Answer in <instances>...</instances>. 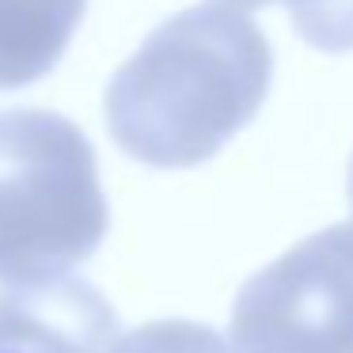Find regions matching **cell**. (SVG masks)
I'll return each instance as SVG.
<instances>
[{
  "instance_id": "obj_7",
  "label": "cell",
  "mask_w": 353,
  "mask_h": 353,
  "mask_svg": "<svg viewBox=\"0 0 353 353\" xmlns=\"http://www.w3.org/2000/svg\"><path fill=\"white\" fill-rule=\"evenodd\" d=\"M296 34L323 54L353 50V0H285Z\"/></svg>"
},
{
  "instance_id": "obj_5",
  "label": "cell",
  "mask_w": 353,
  "mask_h": 353,
  "mask_svg": "<svg viewBox=\"0 0 353 353\" xmlns=\"http://www.w3.org/2000/svg\"><path fill=\"white\" fill-rule=\"evenodd\" d=\"M88 0H0V92L42 80L65 57Z\"/></svg>"
},
{
  "instance_id": "obj_9",
  "label": "cell",
  "mask_w": 353,
  "mask_h": 353,
  "mask_svg": "<svg viewBox=\"0 0 353 353\" xmlns=\"http://www.w3.org/2000/svg\"><path fill=\"white\" fill-rule=\"evenodd\" d=\"M350 205H353V156H350Z\"/></svg>"
},
{
  "instance_id": "obj_3",
  "label": "cell",
  "mask_w": 353,
  "mask_h": 353,
  "mask_svg": "<svg viewBox=\"0 0 353 353\" xmlns=\"http://www.w3.org/2000/svg\"><path fill=\"white\" fill-rule=\"evenodd\" d=\"M239 353H353V221L292 243L232 304Z\"/></svg>"
},
{
  "instance_id": "obj_4",
  "label": "cell",
  "mask_w": 353,
  "mask_h": 353,
  "mask_svg": "<svg viewBox=\"0 0 353 353\" xmlns=\"http://www.w3.org/2000/svg\"><path fill=\"white\" fill-rule=\"evenodd\" d=\"M122 338L110 300L84 277L54 274L0 292V353H118Z\"/></svg>"
},
{
  "instance_id": "obj_1",
  "label": "cell",
  "mask_w": 353,
  "mask_h": 353,
  "mask_svg": "<svg viewBox=\"0 0 353 353\" xmlns=\"http://www.w3.org/2000/svg\"><path fill=\"white\" fill-rule=\"evenodd\" d=\"M270 39L228 4L163 19L110 77L103 110L122 152L148 168H198L266 103Z\"/></svg>"
},
{
  "instance_id": "obj_8",
  "label": "cell",
  "mask_w": 353,
  "mask_h": 353,
  "mask_svg": "<svg viewBox=\"0 0 353 353\" xmlns=\"http://www.w3.org/2000/svg\"><path fill=\"white\" fill-rule=\"evenodd\" d=\"M216 4H228V8H236V12H254V8L274 4V0H216Z\"/></svg>"
},
{
  "instance_id": "obj_2",
  "label": "cell",
  "mask_w": 353,
  "mask_h": 353,
  "mask_svg": "<svg viewBox=\"0 0 353 353\" xmlns=\"http://www.w3.org/2000/svg\"><path fill=\"white\" fill-rule=\"evenodd\" d=\"M110 209L95 148L54 110L0 114V281L69 274L99 251Z\"/></svg>"
},
{
  "instance_id": "obj_6",
  "label": "cell",
  "mask_w": 353,
  "mask_h": 353,
  "mask_svg": "<svg viewBox=\"0 0 353 353\" xmlns=\"http://www.w3.org/2000/svg\"><path fill=\"white\" fill-rule=\"evenodd\" d=\"M118 353H239V350L205 323L156 319L130 330L118 342Z\"/></svg>"
}]
</instances>
